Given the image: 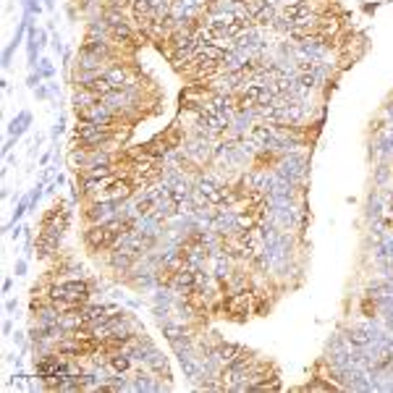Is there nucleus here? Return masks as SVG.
<instances>
[{"mask_svg":"<svg viewBox=\"0 0 393 393\" xmlns=\"http://www.w3.org/2000/svg\"><path fill=\"white\" fill-rule=\"evenodd\" d=\"M29 121H32V116H29V113H21L19 121H13V123H11V134H13V136H19V134L26 129V123H29Z\"/></svg>","mask_w":393,"mask_h":393,"instance_id":"9","label":"nucleus"},{"mask_svg":"<svg viewBox=\"0 0 393 393\" xmlns=\"http://www.w3.org/2000/svg\"><path fill=\"white\" fill-rule=\"evenodd\" d=\"M40 84V74H32L29 76V87H37Z\"/></svg>","mask_w":393,"mask_h":393,"instance_id":"12","label":"nucleus"},{"mask_svg":"<svg viewBox=\"0 0 393 393\" xmlns=\"http://www.w3.org/2000/svg\"><path fill=\"white\" fill-rule=\"evenodd\" d=\"M11 330H13V325H11V323H3V333H6V335H8V333H11Z\"/></svg>","mask_w":393,"mask_h":393,"instance_id":"14","label":"nucleus"},{"mask_svg":"<svg viewBox=\"0 0 393 393\" xmlns=\"http://www.w3.org/2000/svg\"><path fill=\"white\" fill-rule=\"evenodd\" d=\"M13 310H16V299H8L6 301V312H13Z\"/></svg>","mask_w":393,"mask_h":393,"instance_id":"13","label":"nucleus"},{"mask_svg":"<svg viewBox=\"0 0 393 393\" xmlns=\"http://www.w3.org/2000/svg\"><path fill=\"white\" fill-rule=\"evenodd\" d=\"M131 359L134 356L131 354H126V351H113L110 354V362H108V367H110V372H116V375H123V372H129L131 370Z\"/></svg>","mask_w":393,"mask_h":393,"instance_id":"5","label":"nucleus"},{"mask_svg":"<svg viewBox=\"0 0 393 393\" xmlns=\"http://www.w3.org/2000/svg\"><path fill=\"white\" fill-rule=\"evenodd\" d=\"M226 310L231 315H246L249 312V294L246 291H236L226 299Z\"/></svg>","mask_w":393,"mask_h":393,"instance_id":"4","label":"nucleus"},{"mask_svg":"<svg viewBox=\"0 0 393 393\" xmlns=\"http://www.w3.org/2000/svg\"><path fill=\"white\" fill-rule=\"evenodd\" d=\"M163 333H165V338L171 344H178V341H181V335H184V330L178 325H163Z\"/></svg>","mask_w":393,"mask_h":393,"instance_id":"10","label":"nucleus"},{"mask_svg":"<svg viewBox=\"0 0 393 393\" xmlns=\"http://www.w3.org/2000/svg\"><path fill=\"white\" fill-rule=\"evenodd\" d=\"M388 116H390V118H393V105H390V108H388Z\"/></svg>","mask_w":393,"mask_h":393,"instance_id":"15","label":"nucleus"},{"mask_svg":"<svg viewBox=\"0 0 393 393\" xmlns=\"http://www.w3.org/2000/svg\"><path fill=\"white\" fill-rule=\"evenodd\" d=\"M81 52H87V55H97V58H108L110 55V45L105 42L102 37H95V34H89L87 42L81 45Z\"/></svg>","mask_w":393,"mask_h":393,"instance_id":"2","label":"nucleus"},{"mask_svg":"<svg viewBox=\"0 0 393 393\" xmlns=\"http://www.w3.org/2000/svg\"><path fill=\"white\" fill-rule=\"evenodd\" d=\"M370 341H372V335H370L367 330H362V328H359V330H351V333H349V344H354L356 349H364Z\"/></svg>","mask_w":393,"mask_h":393,"instance_id":"7","label":"nucleus"},{"mask_svg":"<svg viewBox=\"0 0 393 393\" xmlns=\"http://www.w3.org/2000/svg\"><path fill=\"white\" fill-rule=\"evenodd\" d=\"M58 246H61V239H58V236H50V234H42V231H40L37 244H34V249H37V257L45 260V257H50V255H55Z\"/></svg>","mask_w":393,"mask_h":393,"instance_id":"3","label":"nucleus"},{"mask_svg":"<svg viewBox=\"0 0 393 393\" xmlns=\"http://www.w3.org/2000/svg\"><path fill=\"white\" fill-rule=\"evenodd\" d=\"M252 139L257 142V145L267 147L275 142V126H267V123H257V126H252Z\"/></svg>","mask_w":393,"mask_h":393,"instance_id":"6","label":"nucleus"},{"mask_svg":"<svg viewBox=\"0 0 393 393\" xmlns=\"http://www.w3.org/2000/svg\"><path fill=\"white\" fill-rule=\"evenodd\" d=\"M24 273H26V262L19 260V262H16V275H24Z\"/></svg>","mask_w":393,"mask_h":393,"instance_id":"11","label":"nucleus"},{"mask_svg":"<svg viewBox=\"0 0 393 393\" xmlns=\"http://www.w3.org/2000/svg\"><path fill=\"white\" fill-rule=\"evenodd\" d=\"M50 299H63V301L87 304L89 286H87V280H61L55 286H50Z\"/></svg>","mask_w":393,"mask_h":393,"instance_id":"1","label":"nucleus"},{"mask_svg":"<svg viewBox=\"0 0 393 393\" xmlns=\"http://www.w3.org/2000/svg\"><path fill=\"white\" fill-rule=\"evenodd\" d=\"M273 16H275V11H273V6H265L257 16H255V24H260V26H267L273 21Z\"/></svg>","mask_w":393,"mask_h":393,"instance_id":"8","label":"nucleus"}]
</instances>
